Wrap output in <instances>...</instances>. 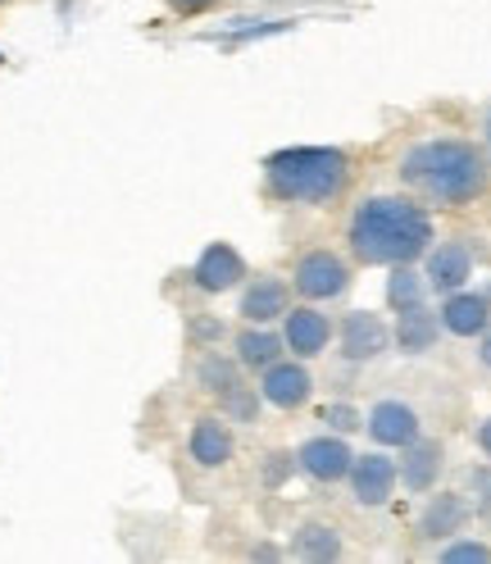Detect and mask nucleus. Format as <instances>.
Masks as SVG:
<instances>
[{
  "label": "nucleus",
  "mask_w": 491,
  "mask_h": 564,
  "mask_svg": "<svg viewBox=\"0 0 491 564\" xmlns=\"http://www.w3.org/2000/svg\"><path fill=\"white\" fill-rule=\"evenodd\" d=\"M6 6H10V0H0V10H6Z\"/></svg>",
  "instance_id": "72a5a7b5"
},
{
  "label": "nucleus",
  "mask_w": 491,
  "mask_h": 564,
  "mask_svg": "<svg viewBox=\"0 0 491 564\" xmlns=\"http://www.w3.org/2000/svg\"><path fill=\"white\" fill-rule=\"evenodd\" d=\"M473 341H478V365H482V369H491V324H487Z\"/></svg>",
  "instance_id": "c756f323"
},
{
  "label": "nucleus",
  "mask_w": 491,
  "mask_h": 564,
  "mask_svg": "<svg viewBox=\"0 0 491 564\" xmlns=\"http://www.w3.org/2000/svg\"><path fill=\"white\" fill-rule=\"evenodd\" d=\"M164 10L178 19H205V14L223 10V0H164Z\"/></svg>",
  "instance_id": "c85d7f7f"
},
{
  "label": "nucleus",
  "mask_w": 491,
  "mask_h": 564,
  "mask_svg": "<svg viewBox=\"0 0 491 564\" xmlns=\"http://www.w3.org/2000/svg\"><path fill=\"white\" fill-rule=\"evenodd\" d=\"M246 369L237 365V356L219 341V346H196V356H192V382H196V392H205L209 401H215L219 392H228L232 382H241Z\"/></svg>",
  "instance_id": "aec40b11"
},
{
  "label": "nucleus",
  "mask_w": 491,
  "mask_h": 564,
  "mask_svg": "<svg viewBox=\"0 0 491 564\" xmlns=\"http://www.w3.org/2000/svg\"><path fill=\"white\" fill-rule=\"evenodd\" d=\"M292 278V292L296 301H314V305H328V301H341L356 282V264H350L346 251H332V246H309L301 251L287 269Z\"/></svg>",
  "instance_id": "20e7f679"
},
{
  "label": "nucleus",
  "mask_w": 491,
  "mask_h": 564,
  "mask_svg": "<svg viewBox=\"0 0 491 564\" xmlns=\"http://www.w3.org/2000/svg\"><path fill=\"white\" fill-rule=\"evenodd\" d=\"M341 551H346L341 533H337L332 523H324V519H305L296 533H292V555H296V560L328 564V560H341Z\"/></svg>",
  "instance_id": "412c9836"
},
{
  "label": "nucleus",
  "mask_w": 491,
  "mask_h": 564,
  "mask_svg": "<svg viewBox=\"0 0 491 564\" xmlns=\"http://www.w3.org/2000/svg\"><path fill=\"white\" fill-rule=\"evenodd\" d=\"M364 433L382 451H401L414 437H424V414H418L410 401L388 397V401H378L373 410H364Z\"/></svg>",
  "instance_id": "2eb2a0df"
},
{
  "label": "nucleus",
  "mask_w": 491,
  "mask_h": 564,
  "mask_svg": "<svg viewBox=\"0 0 491 564\" xmlns=\"http://www.w3.org/2000/svg\"><path fill=\"white\" fill-rule=\"evenodd\" d=\"M396 178L428 209H469L491 192V155L469 137H418L401 151Z\"/></svg>",
  "instance_id": "f03ea898"
},
{
  "label": "nucleus",
  "mask_w": 491,
  "mask_h": 564,
  "mask_svg": "<svg viewBox=\"0 0 491 564\" xmlns=\"http://www.w3.org/2000/svg\"><path fill=\"white\" fill-rule=\"evenodd\" d=\"M350 501L360 510H382L392 506V497L401 491V474H396V451H356V460H350Z\"/></svg>",
  "instance_id": "423d86ee"
},
{
  "label": "nucleus",
  "mask_w": 491,
  "mask_h": 564,
  "mask_svg": "<svg viewBox=\"0 0 491 564\" xmlns=\"http://www.w3.org/2000/svg\"><path fill=\"white\" fill-rule=\"evenodd\" d=\"M319 419L328 423V433H341V437L364 433V410H356L350 401H332V405H324Z\"/></svg>",
  "instance_id": "393cba45"
},
{
  "label": "nucleus",
  "mask_w": 491,
  "mask_h": 564,
  "mask_svg": "<svg viewBox=\"0 0 491 564\" xmlns=\"http://www.w3.org/2000/svg\"><path fill=\"white\" fill-rule=\"evenodd\" d=\"M346 256L360 269H392V264H418L437 241L433 209L414 200L410 192H378L350 205L346 215Z\"/></svg>",
  "instance_id": "f257e3e1"
},
{
  "label": "nucleus",
  "mask_w": 491,
  "mask_h": 564,
  "mask_svg": "<svg viewBox=\"0 0 491 564\" xmlns=\"http://www.w3.org/2000/svg\"><path fill=\"white\" fill-rule=\"evenodd\" d=\"M437 560L441 564H487L491 560V542H482L473 533H455L450 542H441Z\"/></svg>",
  "instance_id": "b1692460"
},
{
  "label": "nucleus",
  "mask_w": 491,
  "mask_h": 564,
  "mask_svg": "<svg viewBox=\"0 0 491 564\" xmlns=\"http://www.w3.org/2000/svg\"><path fill=\"white\" fill-rule=\"evenodd\" d=\"M215 410H219L228 423H241V429H255L269 405H264V397H260V387L241 378V382H232V387H228V392H219V397H215Z\"/></svg>",
  "instance_id": "5701e85b"
},
{
  "label": "nucleus",
  "mask_w": 491,
  "mask_h": 564,
  "mask_svg": "<svg viewBox=\"0 0 491 564\" xmlns=\"http://www.w3.org/2000/svg\"><path fill=\"white\" fill-rule=\"evenodd\" d=\"M251 560H283V546H255Z\"/></svg>",
  "instance_id": "2f4dec72"
},
{
  "label": "nucleus",
  "mask_w": 491,
  "mask_h": 564,
  "mask_svg": "<svg viewBox=\"0 0 491 564\" xmlns=\"http://www.w3.org/2000/svg\"><path fill=\"white\" fill-rule=\"evenodd\" d=\"M246 273H251V264H246V256L237 251L232 241H209L205 251L196 256V264H192V288L200 292V296H223V292H237L241 282H246Z\"/></svg>",
  "instance_id": "f8f14e48"
},
{
  "label": "nucleus",
  "mask_w": 491,
  "mask_h": 564,
  "mask_svg": "<svg viewBox=\"0 0 491 564\" xmlns=\"http://www.w3.org/2000/svg\"><path fill=\"white\" fill-rule=\"evenodd\" d=\"M228 337V328L219 324V319H200V314H192L187 319V341H192V350L196 346H219Z\"/></svg>",
  "instance_id": "cd10ccee"
},
{
  "label": "nucleus",
  "mask_w": 491,
  "mask_h": 564,
  "mask_svg": "<svg viewBox=\"0 0 491 564\" xmlns=\"http://www.w3.org/2000/svg\"><path fill=\"white\" fill-rule=\"evenodd\" d=\"M332 346L341 350L346 365H373L378 356L392 350V324L373 310H350L337 319V341Z\"/></svg>",
  "instance_id": "1a4fd4ad"
},
{
  "label": "nucleus",
  "mask_w": 491,
  "mask_h": 564,
  "mask_svg": "<svg viewBox=\"0 0 491 564\" xmlns=\"http://www.w3.org/2000/svg\"><path fill=\"white\" fill-rule=\"evenodd\" d=\"M296 292L287 273H246L237 288V324H283Z\"/></svg>",
  "instance_id": "0eeeda50"
},
{
  "label": "nucleus",
  "mask_w": 491,
  "mask_h": 564,
  "mask_svg": "<svg viewBox=\"0 0 491 564\" xmlns=\"http://www.w3.org/2000/svg\"><path fill=\"white\" fill-rule=\"evenodd\" d=\"M441 337L446 333H441V319H437L433 301L392 314V350H401V356H428V350H437Z\"/></svg>",
  "instance_id": "a211bd4d"
},
{
  "label": "nucleus",
  "mask_w": 491,
  "mask_h": 564,
  "mask_svg": "<svg viewBox=\"0 0 491 564\" xmlns=\"http://www.w3.org/2000/svg\"><path fill=\"white\" fill-rule=\"evenodd\" d=\"M277 333H283L287 356L314 365V360H324L328 350H332V341H337V319H332L324 305H314V301H292V310L283 314Z\"/></svg>",
  "instance_id": "39448f33"
},
{
  "label": "nucleus",
  "mask_w": 491,
  "mask_h": 564,
  "mask_svg": "<svg viewBox=\"0 0 491 564\" xmlns=\"http://www.w3.org/2000/svg\"><path fill=\"white\" fill-rule=\"evenodd\" d=\"M255 387L269 410L277 414H296L314 401V373H309V360H296V356H283L277 365H269L264 373H255Z\"/></svg>",
  "instance_id": "9b49d317"
},
{
  "label": "nucleus",
  "mask_w": 491,
  "mask_h": 564,
  "mask_svg": "<svg viewBox=\"0 0 491 564\" xmlns=\"http://www.w3.org/2000/svg\"><path fill=\"white\" fill-rule=\"evenodd\" d=\"M478 451L487 455V460H491V414L478 423Z\"/></svg>",
  "instance_id": "7c9ffc66"
},
{
  "label": "nucleus",
  "mask_w": 491,
  "mask_h": 564,
  "mask_svg": "<svg viewBox=\"0 0 491 564\" xmlns=\"http://www.w3.org/2000/svg\"><path fill=\"white\" fill-rule=\"evenodd\" d=\"M292 474H296V451H269L264 455V465H260L264 487H283Z\"/></svg>",
  "instance_id": "bb28decb"
},
{
  "label": "nucleus",
  "mask_w": 491,
  "mask_h": 564,
  "mask_svg": "<svg viewBox=\"0 0 491 564\" xmlns=\"http://www.w3.org/2000/svg\"><path fill=\"white\" fill-rule=\"evenodd\" d=\"M469 501H473V519L491 528V460L469 469Z\"/></svg>",
  "instance_id": "a878e982"
},
{
  "label": "nucleus",
  "mask_w": 491,
  "mask_h": 564,
  "mask_svg": "<svg viewBox=\"0 0 491 564\" xmlns=\"http://www.w3.org/2000/svg\"><path fill=\"white\" fill-rule=\"evenodd\" d=\"M228 350L237 356V365H241L246 373H264L269 365H277V360L287 356L277 324H237V328L228 333Z\"/></svg>",
  "instance_id": "f3484780"
},
{
  "label": "nucleus",
  "mask_w": 491,
  "mask_h": 564,
  "mask_svg": "<svg viewBox=\"0 0 491 564\" xmlns=\"http://www.w3.org/2000/svg\"><path fill=\"white\" fill-rule=\"evenodd\" d=\"M187 460L205 474H219L237 460V423H228L219 410H205L187 429Z\"/></svg>",
  "instance_id": "9d476101"
},
{
  "label": "nucleus",
  "mask_w": 491,
  "mask_h": 564,
  "mask_svg": "<svg viewBox=\"0 0 491 564\" xmlns=\"http://www.w3.org/2000/svg\"><path fill=\"white\" fill-rule=\"evenodd\" d=\"M396 474H401V487L424 497V491L441 487V474H446V446L437 437H414L410 446L396 451Z\"/></svg>",
  "instance_id": "dca6fc26"
},
{
  "label": "nucleus",
  "mask_w": 491,
  "mask_h": 564,
  "mask_svg": "<svg viewBox=\"0 0 491 564\" xmlns=\"http://www.w3.org/2000/svg\"><path fill=\"white\" fill-rule=\"evenodd\" d=\"M418 264H424V278H428L433 296H446V292L469 288V278L478 269V256H473V246L465 237H446V241H433L428 256Z\"/></svg>",
  "instance_id": "ddd939ff"
},
{
  "label": "nucleus",
  "mask_w": 491,
  "mask_h": 564,
  "mask_svg": "<svg viewBox=\"0 0 491 564\" xmlns=\"http://www.w3.org/2000/svg\"><path fill=\"white\" fill-rule=\"evenodd\" d=\"M473 523V501L469 491H455V487H433L424 491V506H418V519H414V533L424 542H450L455 533H469Z\"/></svg>",
  "instance_id": "6e6552de"
},
{
  "label": "nucleus",
  "mask_w": 491,
  "mask_h": 564,
  "mask_svg": "<svg viewBox=\"0 0 491 564\" xmlns=\"http://www.w3.org/2000/svg\"><path fill=\"white\" fill-rule=\"evenodd\" d=\"M350 460H356V451H350V437H341V433H319L296 446V474H305L309 482H324V487L346 482Z\"/></svg>",
  "instance_id": "4468645a"
},
{
  "label": "nucleus",
  "mask_w": 491,
  "mask_h": 564,
  "mask_svg": "<svg viewBox=\"0 0 491 564\" xmlns=\"http://www.w3.org/2000/svg\"><path fill=\"white\" fill-rule=\"evenodd\" d=\"M360 178V155L341 147H283L264 155L260 164V192L269 205L287 209H328L350 196Z\"/></svg>",
  "instance_id": "7ed1b4c3"
},
{
  "label": "nucleus",
  "mask_w": 491,
  "mask_h": 564,
  "mask_svg": "<svg viewBox=\"0 0 491 564\" xmlns=\"http://www.w3.org/2000/svg\"><path fill=\"white\" fill-rule=\"evenodd\" d=\"M482 292H487V301H491V288H482Z\"/></svg>",
  "instance_id": "f704fd0d"
},
{
  "label": "nucleus",
  "mask_w": 491,
  "mask_h": 564,
  "mask_svg": "<svg viewBox=\"0 0 491 564\" xmlns=\"http://www.w3.org/2000/svg\"><path fill=\"white\" fill-rule=\"evenodd\" d=\"M482 147H487V155H491V115H487V123H482Z\"/></svg>",
  "instance_id": "473e14b6"
},
{
  "label": "nucleus",
  "mask_w": 491,
  "mask_h": 564,
  "mask_svg": "<svg viewBox=\"0 0 491 564\" xmlns=\"http://www.w3.org/2000/svg\"><path fill=\"white\" fill-rule=\"evenodd\" d=\"M437 319H441V333H446V337L473 341V337L491 324V301H487V292H473V288L446 292L441 305H437Z\"/></svg>",
  "instance_id": "6ab92c4d"
},
{
  "label": "nucleus",
  "mask_w": 491,
  "mask_h": 564,
  "mask_svg": "<svg viewBox=\"0 0 491 564\" xmlns=\"http://www.w3.org/2000/svg\"><path fill=\"white\" fill-rule=\"evenodd\" d=\"M433 296L428 278H424V264H392L388 269V282H382V301L388 310H410V305H424Z\"/></svg>",
  "instance_id": "4be33fe9"
}]
</instances>
